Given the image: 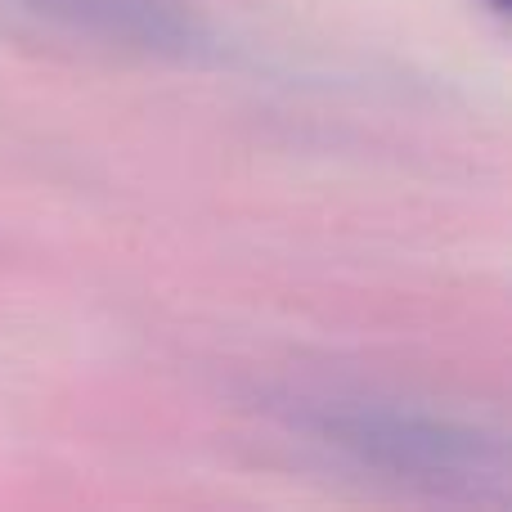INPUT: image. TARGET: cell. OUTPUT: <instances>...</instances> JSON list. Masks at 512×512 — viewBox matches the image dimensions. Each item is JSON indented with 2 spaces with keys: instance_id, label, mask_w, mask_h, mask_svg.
<instances>
[{
  "instance_id": "cell-1",
  "label": "cell",
  "mask_w": 512,
  "mask_h": 512,
  "mask_svg": "<svg viewBox=\"0 0 512 512\" xmlns=\"http://www.w3.org/2000/svg\"><path fill=\"white\" fill-rule=\"evenodd\" d=\"M306 423L315 427V436L346 450L351 459L382 472H396V477L436 481V486L441 481L472 486V481L490 477L499 468V450L486 436L427 414L373 409V405H324Z\"/></svg>"
},
{
  "instance_id": "cell-2",
  "label": "cell",
  "mask_w": 512,
  "mask_h": 512,
  "mask_svg": "<svg viewBox=\"0 0 512 512\" xmlns=\"http://www.w3.org/2000/svg\"><path fill=\"white\" fill-rule=\"evenodd\" d=\"M23 5L113 41H135L144 50L194 54L207 41L203 23L180 0H23Z\"/></svg>"
},
{
  "instance_id": "cell-3",
  "label": "cell",
  "mask_w": 512,
  "mask_h": 512,
  "mask_svg": "<svg viewBox=\"0 0 512 512\" xmlns=\"http://www.w3.org/2000/svg\"><path fill=\"white\" fill-rule=\"evenodd\" d=\"M490 9H495V14H504V9H508V0H490Z\"/></svg>"
}]
</instances>
